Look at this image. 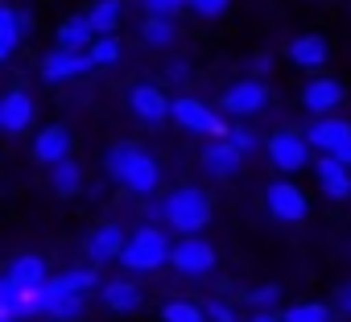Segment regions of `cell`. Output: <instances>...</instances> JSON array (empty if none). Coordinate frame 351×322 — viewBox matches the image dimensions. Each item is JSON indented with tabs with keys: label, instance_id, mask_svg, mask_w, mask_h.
Returning <instances> with one entry per match:
<instances>
[{
	"label": "cell",
	"instance_id": "cell-1",
	"mask_svg": "<svg viewBox=\"0 0 351 322\" xmlns=\"http://www.w3.org/2000/svg\"><path fill=\"white\" fill-rule=\"evenodd\" d=\"M104 166H108V174H112L124 190H132V195H153V190H157V182H161L157 161H153L141 145H128V140L108 149Z\"/></svg>",
	"mask_w": 351,
	"mask_h": 322
},
{
	"label": "cell",
	"instance_id": "cell-2",
	"mask_svg": "<svg viewBox=\"0 0 351 322\" xmlns=\"http://www.w3.org/2000/svg\"><path fill=\"white\" fill-rule=\"evenodd\" d=\"M157 207H161V219L178 232V236H199V232L211 223V199H207V190H199V186H178V190H169Z\"/></svg>",
	"mask_w": 351,
	"mask_h": 322
},
{
	"label": "cell",
	"instance_id": "cell-3",
	"mask_svg": "<svg viewBox=\"0 0 351 322\" xmlns=\"http://www.w3.org/2000/svg\"><path fill=\"white\" fill-rule=\"evenodd\" d=\"M169 252H173V244L165 240V227L141 223V227L128 236V248H124L120 264H124L128 273H153V269H161V264L169 260Z\"/></svg>",
	"mask_w": 351,
	"mask_h": 322
},
{
	"label": "cell",
	"instance_id": "cell-4",
	"mask_svg": "<svg viewBox=\"0 0 351 322\" xmlns=\"http://www.w3.org/2000/svg\"><path fill=\"white\" fill-rule=\"evenodd\" d=\"M173 120H178L186 132H203V136H215V140H228V136H232L228 120H223L215 108H207L203 99H195V95L173 99Z\"/></svg>",
	"mask_w": 351,
	"mask_h": 322
},
{
	"label": "cell",
	"instance_id": "cell-5",
	"mask_svg": "<svg viewBox=\"0 0 351 322\" xmlns=\"http://www.w3.org/2000/svg\"><path fill=\"white\" fill-rule=\"evenodd\" d=\"M265 153H269V161L281 174H298V170H306V161H310V140L289 132V128H281V132H273L265 140Z\"/></svg>",
	"mask_w": 351,
	"mask_h": 322
},
{
	"label": "cell",
	"instance_id": "cell-6",
	"mask_svg": "<svg viewBox=\"0 0 351 322\" xmlns=\"http://www.w3.org/2000/svg\"><path fill=\"white\" fill-rule=\"evenodd\" d=\"M265 211L273 219H281V223H302L310 215V199H306V190L298 182H273L265 190Z\"/></svg>",
	"mask_w": 351,
	"mask_h": 322
},
{
	"label": "cell",
	"instance_id": "cell-7",
	"mask_svg": "<svg viewBox=\"0 0 351 322\" xmlns=\"http://www.w3.org/2000/svg\"><path fill=\"white\" fill-rule=\"evenodd\" d=\"M169 264L178 269L182 277H207V273L215 269V248H211L207 240H199V236H186V240L173 244Z\"/></svg>",
	"mask_w": 351,
	"mask_h": 322
},
{
	"label": "cell",
	"instance_id": "cell-8",
	"mask_svg": "<svg viewBox=\"0 0 351 322\" xmlns=\"http://www.w3.org/2000/svg\"><path fill=\"white\" fill-rule=\"evenodd\" d=\"M265 103H269V83L265 79H240L219 99V108L228 116H256V112H265Z\"/></svg>",
	"mask_w": 351,
	"mask_h": 322
},
{
	"label": "cell",
	"instance_id": "cell-9",
	"mask_svg": "<svg viewBox=\"0 0 351 322\" xmlns=\"http://www.w3.org/2000/svg\"><path fill=\"white\" fill-rule=\"evenodd\" d=\"M124 248H128V232H124L120 223H99V227H91V236H87V260H91L95 269L120 260Z\"/></svg>",
	"mask_w": 351,
	"mask_h": 322
},
{
	"label": "cell",
	"instance_id": "cell-10",
	"mask_svg": "<svg viewBox=\"0 0 351 322\" xmlns=\"http://www.w3.org/2000/svg\"><path fill=\"white\" fill-rule=\"evenodd\" d=\"M128 112L141 124H161L165 116H173V99H165V91L153 87V83H136L128 91Z\"/></svg>",
	"mask_w": 351,
	"mask_h": 322
},
{
	"label": "cell",
	"instance_id": "cell-11",
	"mask_svg": "<svg viewBox=\"0 0 351 322\" xmlns=\"http://www.w3.org/2000/svg\"><path fill=\"white\" fill-rule=\"evenodd\" d=\"M95 62H91V54H75V50H50L46 58H42V79L50 83V87H58V83H71V79H79V75H87Z\"/></svg>",
	"mask_w": 351,
	"mask_h": 322
},
{
	"label": "cell",
	"instance_id": "cell-12",
	"mask_svg": "<svg viewBox=\"0 0 351 322\" xmlns=\"http://www.w3.org/2000/svg\"><path fill=\"white\" fill-rule=\"evenodd\" d=\"M38 297H42V314L54 318V322H79V318H83V297H79V293H66L58 277H50V281L38 289Z\"/></svg>",
	"mask_w": 351,
	"mask_h": 322
},
{
	"label": "cell",
	"instance_id": "cell-13",
	"mask_svg": "<svg viewBox=\"0 0 351 322\" xmlns=\"http://www.w3.org/2000/svg\"><path fill=\"white\" fill-rule=\"evenodd\" d=\"M71 145H75V136H71V128L66 124H46L38 136H34V161H42V166H62V161H71Z\"/></svg>",
	"mask_w": 351,
	"mask_h": 322
},
{
	"label": "cell",
	"instance_id": "cell-14",
	"mask_svg": "<svg viewBox=\"0 0 351 322\" xmlns=\"http://www.w3.org/2000/svg\"><path fill=\"white\" fill-rule=\"evenodd\" d=\"M34 112H38V103H34V95L21 91V87H13V91L0 95V128H5L9 136L25 132V128L34 124Z\"/></svg>",
	"mask_w": 351,
	"mask_h": 322
},
{
	"label": "cell",
	"instance_id": "cell-15",
	"mask_svg": "<svg viewBox=\"0 0 351 322\" xmlns=\"http://www.w3.org/2000/svg\"><path fill=\"white\" fill-rule=\"evenodd\" d=\"M302 136H306L322 157H335V153L351 140V124H347V120H339V116H322V120H314Z\"/></svg>",
	"mask_w": 351,
	"mask_h": 322
},
{
	"label": "cell",
	"instance_id": "cell-16",
	"mask_svg": "<svg viewBox=\"0 0 351 322\" xmlns=\"http://www.w3.org/2000/svg\"><path fill=\"white\" fill-rule=\"evenodd\" d=\"M302 103H306V112H314V120H322V116H330V108L343 103V83L330 79V75H318V79L306 83Z\"/></svg>",
	"mask_w": 351,
	"mask_h": 322
},
{
	"label": "cell",
	"instance_id": "cell-17",
	"mask_svg": "<svg viewBox=\"0 0 351 322\" xmlns=\"http://www.w3.org/2000/svg\"><path fill=\"white\" fill-rule=\"evenodd\" d=\"M314 174H318V186L326 199H335V203L351 199V166H343L339 157H318Z\"/></svg>",
	"mask_w": 351,
	"mask_h": 322
},
{
	"label": "cell",
	"instance_id": "cell-18",
	"mask_svg": "<svg viewBox=\"0 0 351 322\" xmlns=\"http://www.w3.org/2000/svg\"><path fill=\"white\" fill-rule=\"evenodd\" d=\"M240 166H244V153H240L232 140H211V145L203 149V170H207L211 178H236Z\"/></svg>",
	"mask_w": 351,
	"mask_h": 322
},
{
	"label": "cell",
	"instance_id": "cell-19",
	"mask_svg": "<svg viewBox=\"0 0 351 322\" xmlns=\"http://www.w3.org/2000/svg\"><path fill=\"white\" fill-rule=\"evenodd\" d=\"M289 58H293L298 66H306V71H322L326 58H330V46H326L322 34H298V38L289 42Z\"/></svg>",
	"mask_w": 351,
	"mask_h": 322
},
{
	"label": "cell",
	"instance_id": "cell-20",
	"mask_svg": "<svg viewBox=\"0 0 351 322\" xmlns=\"http://www.w3.org/2000/svg\"><path fill=\"white\" fill-rule=\"evenodd\" d=\"M5 277H9L17 289H42V285L50 281V277H46V260H42V256H34V252H25V256L9 260Z\"/></svg>",
	"mask_w": 351,
	"mask_h": 322
},
{
	"label": "cell",
	"instance_id": "cell-21",
	"mask_svg": "<svg viewBox=\"0 0 351 322\" xmlns=\"http://www.w3.org/2000/svg\"><path fill=\"white\" fill-rule=\"evenodd\" d=\"M29 29V21L13 9V5H0V62H9L21 46V34Z\"/></svg>",
	"mask_w": 351,
	"mask_h": 322
},
{
	"label": "cell",
	"instance_id": "cell-22",
	"mask_svg": "<svg viewBox=\"0 0 351 322\" xmlns=\"http://www.w3.org/2000/svg\"><path fill=\"white\" fill-rule=\"evenodd\" d=\"M54 42H58V50L87 54V50L95 46V29H91V21H87V17H71V21H62V25H58Z\"/></svg>",
	"mask_w": 351,
	"mask_h": 322
},
{
	"label": "cell",
	"instance_id": "cell-23",
	"mask_svg": "<svg viewBox=\"0 0 351 322\" xmlns=\"http://www.w3.org/2000/svg\"><path fill=\"white\" fill-rule=\"evenodd\" d=\"M104 306H108L112 314H136V310H141V289H136L128 277H112V281L104 285Z\"/></svg>",
	"mask_w": 351,
	"mask_h": 322
},
{
	"label": "cell",
	"instance_id": "cell-24",
	"mask_svg": "<svg viewBox=\"0 0 351 322\" xmlns=\"http://www.w3.org/2000/svg\"><path fill=\"white\" fill-rule=\"evenodd\" d=\"M87 21H91L95 38H112L120 29V21H124V5H120V0H95L91 13H87Z\"/></svg>",
	"mask_w": 351,
	"mask_h": 322
},
{
	"label": "cell",
	"instance_id": "cell-25",
	"mask_svg": "<svg viewBox=\"0 0 351 322\" xmlns=\"http://www.w3.org/2000/svg\"><path fill=\"white\" fill-rule=\"evenodd\" d=\"M141 42L153 46V50H169L173 42H178V25H173L169 17H145V25H141Z\"/></svg>",
	"mask_w": 351,
	"mask_h": 322
},
{
	"label": "cell",
	"instance_id": "cell-26",
	"mask_svg": "<svg viewBox=\"0 0 351 322\" xmlns=\"http://www.w3.org/2000/svg\"><path fill=\"white\" fill-rule=\"evenodd\" d=\"M50 186H54V195H62V199H75V195L83 190V170H79L75 157L50 170Z\"/></svg>",
	"mask_w": 351,
	"mask_h": 322
},
{
	"label": "cell",
	"instance_id": "cell-27",
	"mask_svg": "<svg viewBox=\"0 0 351 322\" xmlns=\"http://www.w3.org/2000/svg\"><path fill=\"white\" fill-rule=\"evenodd\" d=\"M161 322H207V306L191 297H173L161 306Z\"/></svg>",
	"mask_w": 351,
	"mask_h": 322
},
{
	"label": "cell",
	"instance_id": "cell-28",
	"mask_svg": "<svg viewBox=\"0 0 351 322\" xmlns=\"http://www.w3.org/2000/svg\"><path fill=\"white\" fill-rule=\"evenodd\" d=\"M58 281H62V289H66V293H79V297H87V293L99 285V273H95V264H75V269L58 273Z\"/></svg>",
	"mask_w": 351,
	"mask_h": 322
},
{
	"label": "cell",
	"instance_id": "cell-29",
	"mask_svg": "<svg viewBox=\"0 0 351 322\" xmlns=\"http://www.w3.org/2000/svg\"><path fill=\"white\" fill-rule=\"evenodd\" d=\"M330 310L335 306H326V301H298V306H285L281 318L285 322H330Z\"/></svg>",
	"mask_w": 351,
	"mask_h": 322
},
{
	"label": "cell",
	"instance_id": "cell-30",
	"mask_svg": "<svg viewBox=\"0 0 351 322\" xmlns=\"http://www.w3.org/2000/svg\"><path fill=\"white\" fill-rule=\"evenodd\" d=\"M87 54H91V62H95V66H112V62H120L124 46H120V38L112 34V38H95V46H91Z\"/></svg>",
	"mask_w": 351,
	"mask_h": 322
},
{
	"label": "cell",
	"instance_id": "cell-31",
	"mask_svg": "<svg viewBox=\"0 0 351 322\" xmlns=\"http://www.w3.org/2000/svg\"><path fill=\"white\" fill-rule=\"evenodd\" d=\"M244 301H252L256 314H261V310H273V306L281 301V285H256V289L244 293Z\"/></svg>",
	"mask_w": 351,
	"mask_h": 322
},
{
	"label": "cell",
	"instance_id": "cell-32",
	"mask_svg": "<svg viewBox=\"0 0 351 322\" xmlns=\"http://www.w3.org/2000/svg\"><path fill=\"white\" fill-rule=\"evenodd\" d=\"M228 140H232V145H236V149H240V153L248 157V153H256V149H261V140H265V136H256L252 128H244V124H236Z\"/></svg>",
	"mask_w": 351,
	"mask_h": 322
},
{
	"label": "cell",
	"instance_id": "cell-33",
	"mask_svg": "<svg viewBox=\"0 0 351 322\" xmlns=\"http://www.w3.org/2000/svg\"><path fill=\"white\" fill-rule=\"evenodd\" d=\"M203 306H207V322H240L236 306L223 301V297H211V301H203Z\"/></svg>",
	"mask_w": 351,
	"mask_h": 322
},
{
	"label": "cell",
	"instance_id": "cell-34",
	"mask_svg": "<svg viewBox=\"0 0 351 322\" xmlns=\"http://www.w3.org/2000/svg\"><path fill=\"white\" fill-rule=\"evenodd\" d=\"M186 5H191V0H145L149 17H169V21H173V13L186 9Z\"/></svg>",
	"mask_w": 351,
	"mask_h": 322
},
{
	"label": "cell",
	"instance_id": "cell-35",
	"mask_svg": "<svg viewBox=\"0 0 351 322\" xmlns=\"http://www.w3.org/2000/svg\"><path fill=\"white\" fill-rule=\"evenodd\" d=\"M228 5H232V0H191L186 9H195L199 17H207V21H211V17H223V13H228Z\"/></svg>",
	"mask_w": 351,
	"mask_h": 322
},
{
	"label": "cell",
	"instance_id": "cell-36",
	"mask_svg": "<svg viewBox=\"0 0 351 322\" xmlns=\"http://www.w3.org/2000/svg\"><path fill=\"white\" fill-rule=\"evenodd\" d=\"M248 71H252V79H261V75H269V71H273V54H269V50H261V54H252V62H248Z\"/></svg>",
	"mask_w": 351,
	"mask_h": 322
},
{
	"label": "cell",
	"instance_id": "cell-37",
	"mask_svg": "<svg viewBox=\"0 0 351 322\" xmlns=\"http://www.w3.org/2000/svg\"><path fill=\"white\" fill-rule=\"evenodd\" d=\"M330 306H335L339 314H347V318H351V281H343V285L335 289V301H330Z\"/></svg>",
	"mask_w": 351,
	"mask_h": 322
},
{
	"label": "cell",
	"instance_id": "cell-38",
	"mask_svg": "<svg viewBox=\"0 0 351 322\" xmlns=\"http://www.w3.org/2000/svg\"><path fill=\"white\" fill-rule=\"evenodd\" d=\"M165 75H169L173 83H186V79H191V66H186V62H173V66H169Z\"/></svg>",
	"mask_w": 351,
	"mask_h": 322
},
{
	"label": "cell",
	"instance_id": "cell-39",
	"mask_svg": "<svg viewBox=\"0 0 351 322\" xmlns=\"http://www.w3.org/2000/svg\"><path fill=\"white\" fill-rule=\"evenodd\" d=\"M252 322H285L277 310H261V314H252Z\"/></svg>",
	"mask_w": 351,
	"mask_h": 322
},
{
	"label": "cell",
	"instance_id": "cell-40",
	"mask_svg": "<svg viewBox=\"0 0 351 322\" xmlns=\"http://www.w3.org/2000/svg\"><path fill=\"white\" fill-rule=\"evenodd\" d=\"M335 157H339V161H343V166H351V140H347V145H343V149H339V153H335Z\"/></svg>",
	"mask_w": 351,
	"mask_h": 322
},
{
	"label": "cell",
	"instance_id": "cell-41",
	"mask_svg": "<svg viewBox=\"0 0 351 322\" xmlns=\"http://www.w3.org/2000/svg\"><path fill=\"white\" fill-rule=\"evenodd\" d=\"M0 322H17V318H0Z\"/></svg>",
	"mask_w": 351,
	"mask_h": 322
}]
</instances>
